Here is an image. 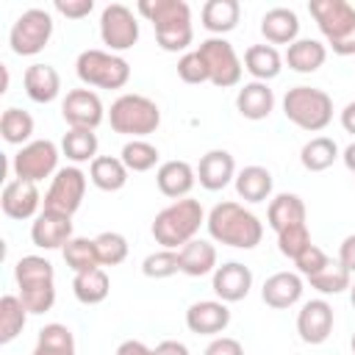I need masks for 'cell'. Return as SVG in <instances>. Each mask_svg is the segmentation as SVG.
Here are the masks:
<instances>
[{
  "label": "cell",
  "instance_id": "obj_54",
  "mask_svg": "<svg viewBox=\"0 0 355 355\" xmlns=\"http://www.w3.org/2000/svg\"><path fill=\"white\" fill-rule=\"evenodd\" d=\"M349 302H352V308H355V283L349 286Z\"/></svg>",
  "mask_w": 355,
  "mask_h": 355
},
{
  "label": "cell",
  "instance_id": "obj_14",
  "mask_svg": "<svg viewBox=\"0 0 355 355\" xmlns=\"http://www.w3.org/2000/svg\"><path fill=\"white\" fill-rule=\"evenodd\" d=\"M61 116L69 128L94 130L105 119V108L94 89H72L61 100Z\"/></svg>",
  "mask_w": 355,
  "mask_h": 355
},
{
  "label": "cell",
  "instance_id": "obj_11",
  "mask_svg": "<svg viewBox=\"0 0 355 355\" xmlns=\"http://www.w3.org/2000/svg\"><path fill=\"white\" fill-rule=\"evenodd\" d=\"M197 50H200V55H202V61L208 67V78H211L214 86H219V89L239 86L244 64H241L239 53L233 50V44L225 36H211Z\"/></svg>",
  "mask_w": 355,
  "mask_h": 355
},
{
  "label": "cell",
  "instance_id": "obj_5",
  "mask_svg": "<svg viewBox=\"0 0 355 355\" xmlns=\"http://www.w3.org/2000/svg\"><path fill=\"white\" fill-rule=\"evenodd\" d=\"M108 122L111 130L119 136H130V139H144L150 133L158 130L161 125V108L155 100L136 94V92H125L119 94L111 108H108Z\"/></svg>",
  "mask_w": 355,
  "mask_h": 355
},
{
  "label": "cell",
  "instance_id": "obj_39",
  "mask_svg": "<svg viewBox=\"0 0 355 355\" xmlns=\"http://www.w3.org/2000/svg\"><path fill=\"white\" fill-rule=\"evenodd\" d=\"M0 133H3V139L8 144L25 147L28 141H33L31 139L33 136V116L28 111H22V108H14V105L6 108L3 116H0Z\"/></svg>",
  "mask_w": 355,
  "mask_h": 355
},
{
  "label": "cell",
  "instance_id": "obj_31",
  "mask_svg": "<svg viewBox=\"0 0 355 355\" xmlns=\"http://www.w3.org/2000/svg\"><path fill=\"white\" fill-rule=\"evenodd\" d=\"M244 69L261 80V83H269L272 78L280 75L283 69V55L277 53V47L272 44H250L244 50Z\"/></svg>",
  "mask_w": 355,
  "mask_h": 355
},
{
  "label": "cell",
  "instance_id": "obj_32",
  "mask_svg": "<svg viewBox=\"0 0 355 355\" xmlns=\"http://www.w3.org/2000/svg\"><path fill=\"white\" fill-rule=\"evenodd\" d=\"M128 166L122 164V158L116 155H97L89 164V180L100 189V191H119L128 183Z\"/></svg>",
  "mask_w": 355,
  "mask_h": 355
},
{
  "label": "cell",
  "instance_id": "obj_29",
  "mask_svg": "<svg viewBox=\"0 0 355 355\" xmlns=\"http://www.w3.org/2000/svg\"><path fill=\"white\" fill-rule=\"evenodd\" d=\"M236 194L244 200V202H266L272 197V172L266 166H258V164H250L244 169L236 172Z\"/></svg>",
  "mask_w": 355,
  "mask_h": 355
},
{
  "label": "cell",
  "instance_id": "obj_48",
  "mask_svg": "<svg viewBox=\"0 0 355 355\" xmlns=\"http://www.w3.org/2000/svg\"><path fill=\"white\" fill-rule=\"evenodd\" d=\"M202 355H244V347L233 336H216V338H211V344L205 347Z\"/></svg>",
  "mask_w": 355,
  "mask_h": 355
},
{
  "label": "cell",
  "instance_id": "obj_33",
  "mask_svg": "<svg viewBox=\"0 0 355 355\" xmlns=\"http://www.w3.org/2000/svg\"><path fill=\"white\" fill-rule=\"evenodd\" d=\"M31 355H78L75 349V336L67 324L61 322H50L39 330L36 336V347Z\"/></svg>",
  "mask_w": 355,
  "mask_h": 355
},
{
  "label": "cell",
  "instance_id": "obj_26",
  "mask_svg": "<svg viewBox=\"0 0 355 355\" xmlns=\"http://www.w3.org/2000/svg\"><path fill=\"white\" fill-rule=\"evenodd\" d=\"M236 111L244 116V119H252V122H261L266 119L272 111H275V92L269 89V83H261V80H250L239 89L236 94Z\"/></svg>",
  "mask_w": 355,
  "mask_h": 355
},
{
  "label": "cell",
  "instance_id": "obj_22",
  "mask_svg": "<svg viewBox=\"0 0 355 355\" xmlns=\"http://www.w3.org/2000/svg\"><path fill=\"white\" fill-rule=\"evenodd\" d=\"M194 183H197V169L189 161H180V158L164 161L158 166V172H155V186L169 200L189 197V191L194 189Z\"/></svg>",
  "mask_w": 355,
  "mask_h": 355
},
{
  "label": "cell",
  "instance_id": "obj_6",
  "mask_svg": "<svg viewBox=\"0 0 355 355\" xmlns=\"http://www.w3.org/2000/svg\"><path fill=\"white\" fill-rule=\"evenodd\" d=\"M308 11L336 55H355V6L347 0H311Z\"/></svg>",
  "mask_w": 355,
  "mask_h": 355
},
{
  "label": "cell",
  "instance_id": "obj_41",
  "mask_svg": "<svg viewBox=\"0 0 355 355\" xmlns=\"http://www.w3.org/2000/svg\"><path fill=\"white\" fill-rule=\"evenodd\" d=\"M308 283H311V288H316L319 294H341V291H349L352 275H349V269H347L338 258H336V261L330 258L322 272H316L313 277H308Z\"/></svg>",
  "mask_w": 355,
  "mask_h": 355
},
{
  "label": "cell",
  "instance_id": "obj_16",
  "mask_svg": "<svg viewBox=\"0 0 355 355\" xmlns=\"http://www.w3.org/2000/svg\"><path fill=\"white\" fill-rule=\"evenodd\" d=\"M42 194H39V186L31 183V180H8L6 189H3V197H0V205H3V214L8 219H36L39 216V208H42Z\"/></svg>",
  "mask_w": 355,
  "mask_h": 355
},
{
  "label": "cell",
  "instance_id": "obj_37",
  "mask_svg": "<svg viewBox=\"0 0 355 355\" xmlns=\"http://www.w3.org/2000/svg\"><path fill=\"white\" fill-rule=\"evenodd\" d=\"M28 322V308L22 305L19 294H3L0 300V344L14 341Z\"/></svg>",
  "mask_w": 355,
  "mask_h": 355
},
{
  "label": "cell",
  "instance_id": "obj_10",
  "mask_svg": "<svg viewBox=\"0 0 355 355\" xmlns=\"http://www.w3.org/2000/svg\"><path fill=\"white\" fill-rule=\"evenodd\" d=\"M58 147L50 139H33L25 147H19L11 158V169L17 180H31L39 183L50 175L58 172Z\"/></svg>",
  "mask_w": 355,
  "mask_h": 355
},
{
  "label": "cell",
  "instance_id": "obj_34",
  "mask_svg": "<svg viewBox=\"0 0 355 355\" xmlns=\"http://www.w3.org/2000/svg\"><path fill=\"white\" fill-rule=\"evenodd\" d=\"M111 291V280H108V272L103 266L92 269V272H80L72 277V294L78 302L83 305H100Z\"/></svg>",
  "mask_w": 355,
  "mask_h": 355
},
{
  "label": "cell",
  "instance_id": "obj_36",
  "mask_svg": "<svg viewBox=\"0 0 355 355\" xmlns=\"http://www.w3.org/2000/svg\"><path fill=\"white\" fill-rule=\"evenodd\" d=\"M97 133L94 130H80V128H69L61 139V153L78 166V164H92L97 158Z\"/></svg>",
  "mask_w": 355,
  "mask_h": 355
},
{
  "label": "cell",
  "instance_id": "obj_9",
  "mask_svg": "<svg viewBox=\"0 0 355 355\" xmlns=\"http://www.w3.org/2000/svg\"><path fill=\"white\" fill-rule=\"evenodd\" d=\"M50 39H53V14L47 8H25L8 31V44L11 53L17 55H36L50 44Z\"/></svg>",
  "mask_w": 355,
  "mask_h": 355
},
{
  "label": "cell",
  "instance_id": "obj_23",
  "mask_svg": "<svg viewBox=\"0 0 355 355\" xmlns=\"http://www.w3.org/2000/svg\"><path fill=\"white\" fill-rule=\"evenodd\" d=\"M22 86H25V94H28L33 103L47 105V103H53V100L61 94V75H58V69H55L53 64L36 61V64H31V67L25 69Z\"/></svg>",
  "mask_w": 355,
  "mask_h": 355
},
{
  "label": "cell",
  "instance_id": "obj_38",
  "mask_svg": "<svg viewBox=\"0 0 355 355\" xmlns=\"http://www.w3.org/2000/svg\"><path fill=\"white\" fill-rule=\"evenodd\" d=\"M61 252H64L67 266H69L75 275H80V272H92V269L100 266V255H97V244H94V239L75 236V239L67 241V247H64Z\"/></svg>",
  "mask_w": 355,
  "mask_h": 355
},
{
  "label": "cell",
  "instance_id": "obj_44",
  "mask_svg": "<svg viewBox=\"0 0 355 355\" xmlns=\"http://www.w3.org/2000/svg\"><path fill=\"white\" fill-rule=\"evenodd\" d=\"M178 78H180L183 83H191V86H197V83H211L208 67H205L200 50H186V53L178 58Z\"/></svg>",
  "mask_w": 355,
  "mask_h": 355
},
{
  "label": "cell",
  "instance_id": "obj_7",
  "mask_svg": "<svg viewBox=\"0 0 355 355\" xmlns=\"http://www.w3.org/2000/svg\"><path fill=\"white\" fill-rule=\"evenodd\" d=\"M283 114L300 130L319 133L333 122V97L316 86H291L283 94Z\"/></svg>",
  "mask_w": 355,
  "mask_h": 355
},
{
  "label": "cell",
  "instance_id": "obj_43",
  "mask_svg": "<svg viewBox=\"0 0 355 355\" xmlns=\"http://www.w3.org/2000/svg\"><path fill=\"white\" fill-rule=\"evenodd\" d=\"M141 272H144V277H150V280H164V277H172V275H178L180 272V255H178V250H155V252H150L144 261H141Z\"/></svg>",
  "mask_w": 355,
  "mask_h": 355
},
{
  "label": "cell",
  "instance_id": "obj_24",
  "mask_svg": "<svg viewBox=\"0 0 355 355\" xmlns=\"http://www.w3.org/2000/svg\"><path fill=\"white\" fill-rule=\"evenodd\" d=\"M261 33L263 39L275 47V44H294L300 39V17L297 11L286 8V6H275L261 17Z\"/></svg>",
  "mask_w": 355,
  "mask_h": 355
},
{
  "label": "cell",
  "instance_id": "obj_55",
  "mask_svg": "<svg viewBox=\"0 0 355 355\" xmlns=\"http://www.w3.org/2000/svg\"><path fill=\"white\" fill-rule=\"evenodd\" d=\"M349 347H352V355H355V333H352V338H349Z\"/></svg>",
  "mask_w": 355,
  "mask_h": 355
},
{
  "label": "cell",
  "instance_id": "obj_15",
  "mask_svg": "<svg viewBox=\"0 0 355 355\" xmlns=\"http://www.w3.org/2000/svg\"><path fill=\"white\" fill-rule=\"evenodd\" d=\"M333 305L327 300H308L302 302V308L297 311V333L305 344H324L333 333Z\"/></svg>",
  "mask_w": 355,
  "mask_h": 355
},
{
  "label": "cell",
  "instance_id": "obj_47",
  "mask_svg": "<svg viewBox=\"0 0 355 355\" xmlns=\"http://www.w3.org/2000/svg\"><path fill=\"white\" fill-rule=\"evenodd\" d=\"M53 8L67 19H83L94 11V0H55Z\"/></svg>",
  "mask_w": 355,
  "mask_h": 355
},
{
  "label": "cell",
  "instance_id": "obj_45",
  "mask_svg": "<svg viewBox=\"0 0 355 355\" xmlns=\"http://www.w3.org/2000/svg\"><path fill=\"white\" fill-rule=\"evenodd\" d=\"M313 241H311V233H308V222L305 225H294V227H286L277 233V250L286 255V258H297L302 250H308Z\"/></svg>",
  "mask_w": 355,
  "mask_h": 355
},
{
  "label": "cell",
  "instance_id": "obj_21",
  "mask_svg": "<svg viewBox=\"0 0 355 355\" xmlns=\"http://www.w3.org/2000/svg\"><path fill=\"white\" fill-rule=\"evenodd\" d=\"M302 288L305 286H302L300 272H275L263 280L261 300L275 311H286V308H291L302 300Z\"/></svg>",
  "mask_w": 355,
  "mask_h": 355
},
{
  "label": "cell",
  "instance_id": "obj_17",
  "mask_svg": "<svg viewBox=\"0 0 355 355\" xmlns=\"http://www.w3.org/2000/svg\"><path fill=\"white\" fill-rule=\"evenodd\" d=\"M230 324V308L222 300H200L186 311V327L197 336H222Z\"/></svg>",
  "mask_w": 355,
  "mask_h": 355
},
{
  "label": "cell",
  "instance_id": "obj_42",
  "mask_svg": "<svg viewBox=\"0 0 355 355\" xmlns=\"http://www.w3.org/2000/svg\"><path fill=\"white\" fill-rule=\"evenodd\" d=\"M97 244V255H100V266H119L128 258V239L116 230H103L100 236H94Z\"/></svg>",
  "mask_w": 355,
  "mask_h": 355
},
{
  "label": "cell",
  "instance_id": "obj_2",
  "mask_svg": "<svg viewBox=\"0 0 355 355\" xmlns=\"http://www.w3.org/2000/svg\"><path fill=\"white\" fill-rule=\"evenodd\" d=\"M136 11L153 22L155 42L166 53H186L194 39L191 28V8L186 0H141Z\"/></svg>",
  "mask_w": 355,
  "mask_h": 355
},
{
  "label": "cell",
  "instance_id": "obj_25",
  "mask_svg": "<svg viewBox=\"0 0 355 355\" xmlns=\"http://www.w3.org/2000/svg\"><path fill=\"white\" fill-rule=\"evenodd\" d=\"M308 219V208L302 202L300 194L294 191H280L269 200V208H266V222L275 233L286 230V227H294V225H305Z\"/></svg>",
  "mask_w": 355,
  "mask_h": 355
},
{
  "label": "cell",
  "instance_id": "obj_19",
  "mask_svg": "<svg viewBox=\"0 0 355 355\" xmlns=\"http://www.w3.org/2000/svg\"><path fill=\"white\" fill-rule=\"evenodd\" d=\"M211 288L222 302H241L252 288V272L241 261H227L214 269Z\"/></svg>",
  "mask_w": 355,
  "mask_h": 355
},
{
  "label": "cell",
  "instance_id": "obj_53",
  "mask_svg": "<svg viewBox=\"0 0 355 355\" xmlns=\"http://www.w3.org/2000/svg\"><path fill=\"white\" fill-rule=\"evenodd\" d=\"M341 161H344V166H347V169L355 175V141L344 147V153H341Z\"/></svg>",
  "mask_w": 355,
  "mask_h": 355
},
{
  "label": "cell",
  "instance_id": "obj_13",
  "mask_svg": "<svg viewBox=\"0 0 355 355\" xmlns=\"http://www.w3.org/2000/svg\"><path fill=\"white\" fill-rule=\"evenodd\" d=\"M100 39L105 50L125 53L139 42V19L125 3H111L100 14Z\"/></svg>",
  "mask_w": 355,
  "mask_h": 355
},
{
  "label": "cell",
  "instance_id": "obj_51",
  "mask_svg": "<svg viewBox=\"0 0 355 355\" xmlns=\"http://www.w3.org/2000/svg\"><path fill=\"white\" fill-rule=\"evenodd\" d=\"M155 355H191L189 347L178 338H164L158 347H155Z\"/></svg>",
  "mask_w": 355,
  "mask_h": 355
},
{
  "label": "cell",
  "instance_id": "obj_35",
  "mask_svg": "<svg viewBox=\"0 0 355 355\" xmlns=\"http://www.w3.org/2000/svg\"><path fill=\"white\" fill-rule=\"evenodd\" d=\"M338 155H341L338 153V144L330 136H313L300 150V161H302V166L308 172H324V169H330Z\"/></svg>",
  "mask_w": 355,
  "mask_h": 355
},
{
  "label": "cell",
  "instance_id": "obj_52",
  "mask_svg": "<svg viewBox=\"0 0 355 355\" xmlns=\"http://www.w3.org/2000/svg\"><path fill=\"white\" fill-rule=\"evenodd\" d=\"M338 119H341V128H344L347 133H352V136H355V100H352V103H347V105L341 108V116H338Z\"/></svg>",
  "mask_w": 355,
  "mask_h": 355
},
{
  "label": "cell",
  "instance_id": "obj_8",
  "mask_svg": "<svg viewBox=\"0 0 355 355\" xmlns=\"http://www.w3.org/2000/svg\"><path fill=\"white\" fill-rule=\"evenodd\" d=\"M75 75L92 89H122L130 80V64L119 53L92 47L75 58Z\"/></svg>",
  "mask_w": 355,
  "mask_h": 355
},
{
  "label": "cell",
  "instance_id": "obj_4",
  "mask_svg": "<svg viewBox=\"0 0 355 355\" xmlns=\"http://www.w3.org/2000/svg\"><path fill=\"white\" fill-rule=\"evenodd\" d=\"M19 300L28 313H47L55 305V269L42 255H22L14 266Z\"/></svg>",
  "mask_w": 355,
  "mask_h": 355
},
{
  "label": "cell",
  "instance_id": "obj_27",
  "mask_svg": "<svg viewBox=\"0 0 355 355\" xmlns=\"http://www.w3.org/2000/svg\"><path fill=\"white\" fill-rule=\"evenodd\" d=\"M180 255V272L189 277H202V275H214L216 263V247L208 239H191L189 244H183L178 250Z\"/></svg>",
  "mask_w": 355,
  "mask_h": 355
},
{
  "label": "cell",
  "instance_id": "obj_1",
  "mask_svg": "<svg viewBox=\"0 0 355 355\" xmlns=\"http://www.w3.org/2000/svg\"><path fill=\"white\" fill-rule=\"evenodd\" d=\"M205 227L216 244L236 250H252L263 239V222L236 200L216 202L205 216Z\"/></svg>",
  "mask_w": 355,
  "mask_h": 355
},
{
  "label": "cell",
  "instance_id": "obj_46",
  "mask_svg": "<svg viewBox=\"0 0 355 355\" xmlns=\"http://www.w3.org/2000/svg\"><path fill=\"white\" fill-rule=\"evenodd\" d=\"M327 261H330V255H327L322 247L311 244L308 250H302V252L294 258V266H297V272L308 280V277H313L316 272H322V269L327 266Z\"/></svg>",
  "mask_w": 355,
  "mask_h": 355
},
{
  "label": "cell",
  "instance_id": "obj_28",
  "mask_svg": "<svg viewBox=\"0 0 355 355\" xmlns=\"http://www.w3.org/2000/svg\"><path fill=\"white\" fill-rule=\"evenodd\" d=\"M324 61H327V47L319 39H297L294 44L286 47V55H283V64H288V69L300 75L316 72Z\"/></svg>",
  "mask_w": 355,
  "mask_h": 355
},
{
  "label": "cell",
  "instance_id": "obj_30",
  "mask_svg": "<svg viewBox=\"0 0 355 355\" xmlns=\"http://www.w3.org/2000/svg\"><path fill=\"white\" fill-rule=\"evenodd\" d=\"M200 19H202V28L208 33L225 36L239 25L241 6H239V0H208L200 11Z\"/></svg>",
  "mask_w": 355,
  "mask_h": 355
},
{
  "label": "cell",
  "instance_id": "obj_40",
  "mask_svg": "<svg viewBox=\"0 0 355 355\" xmlns=\"http://www.w3.org/2000/svg\"><path fill=\"white\" fill-rule=\"evenodd\" d=\"M119 158H122V164L128 166V172H150V169L158 164L161 153H158V147L150 144L147 139H128V141L122 144Z\"/></svg>",
  "mask_w": 355,
  "mask_h": 355
},
{
  "label": "cell",
  "instance_id": "obj_12",
  "mask_svg": "<svg viewBox=\"0 0 355 355\" xmlns=\"http://www.w3.org/2000/svg\"><path fill=\"white\" fill-rule=\"evenodd\" d=\"M83 194H86V175L80 166H61L53 180H50V189L44 191V202L42 208L44 211H55V214H64V216H72L80 202H83Z\"/></svg>",
  "mask_w": 355,
  "mask_h": 355
},
{
  "label": "cell",
  "instance_id": "obj_20",
  "mask_svg": "<svg viewBox=\"0 0 355 355\" xmlns=\"http://www.w3.org/2000/svg\"><path fill=\"white\" fill-rule=\"evenodd\" d=\"M197 169V183L205 191H222L225 186H230V180H236V161L227 150H208Z\"/></svg>",
  "mask_w": 355,
  "mask_h": 355
},
{
  "label": "cell",
  "instance_id": "obj_3",
  "mask_svg": "<svg viewBox=\"0 0 355 355\" xmlns=\"http://www.w3.org/2000/svg\"><path fill=\"white\" fill-rule=\"evenodd\" d=\"M202 225H205V211H202L200 200L183 197V200H172L166 208H161L155 214L150 230H153V239L164 250H180L183 244L197 239Z\"/></svg>",
  "mask_w": 355,
  "mask_h": 355
},
{
  "label": "cell",
  "instance_id": "obj_49",
  "mask_svg": "<svg viewBox=\"0 0 355 355\" xmlns=\"http://www.w3.org/2000/svg\"><path fill=\"white\" fill-rule=\"evenodd\" d=\"M338 261L349 269V275H355V233H349V236L341 241V247H338Z\"/></svg>",
  "mask_w": 355,
  "mask_h": 355
},
{
  "label": "cell",
  "instance_id": "obj_50",
  "mask_svg": "<svg viewBox=\"0 0 355 355\" xmlns=\"http://www.w3.org/2000/svg\"><path fill=\"white\" fill-rule=\"evenodd\" d=\"M116 355H155V349H150L144 341H139V338H128V341H122L119 347H116Z\"/></svg>",
  "mask_w": 355,
  "mask_h": 355
},
{
  "label": "cell",
  "instance_id": "obj_18",
  "mask_svg": "<svg viewBox=\"0 0 355 355\" xmlns=\"http://www.w3.org/2000/svg\"><path fill=\"white\" fill-rule=\"evenodd\" d=\"M75 239L72 233V216L55 214V211H39V216L31 225V241L39 250H64L67 241Z\"/></svg>",
  "mask_w": 355,
  "mask_h": 355
}]
</instances>
